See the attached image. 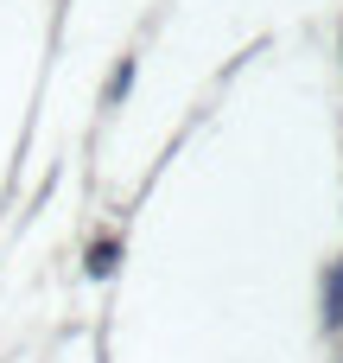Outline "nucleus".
Here are the masks:
<instances>
[{
	"instance_id": "nucleus-1",
	"label": "nucleus",
	"mask_w": 343,
	"mask_h": 363,
	"mask_svg": "<svg viewBox=\"0 0 343 363\" xmlns=\"http://www.w3.org/2000/svg\"><path fill=\"white\" fill-rule=\"evenodd\" d=\"M115 262H121V242H95L89 249V274H115Z\"/></svg>"
}]
</instances>
